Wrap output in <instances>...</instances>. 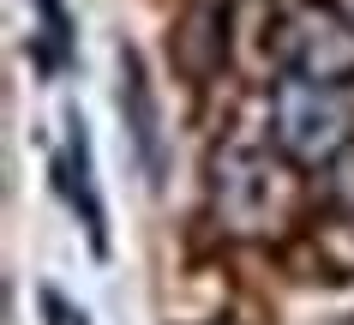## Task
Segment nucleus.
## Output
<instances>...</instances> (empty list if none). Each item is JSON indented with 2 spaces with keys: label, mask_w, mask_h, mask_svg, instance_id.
I'll return each instance as SVG.
<instances>
[{
  "label": "nucleus",
  "mask_w": 354,
  "mask_h": 325,
  "mask_svg": "<svg viewBox=\"0 0 354 325\" xmlns=\"http://www.w3.org/2000/svg\"><path fill=\"white\" fill-rule=\"evenodd\" d=\"M270 145L295 169H330L354 145V96L348 85L277 78L270 91Z\"/></svg>",
  "instance_id": "f03ea898"
},
{
  "label": "nucleus",
  "mask_w": 354,
  "mask_h": 325,
  "mask_svg": "<svg viewBox=\"0 0 354 325\" xmlns=\"http://www.w3.org/2000/svg\"><path fill=\"white\" fill-rule=\"evenodd\" d=\"M210 211L228 235L270 241L300 217V169L277 145H223L210 157Z\"/></svg>",
  "instance_id": "f257e3e1"
},
{
  "label": "nucleus",
  "mask_w": 354,
  "mask_h": 325,
  "mask_svg": "<svg viewBox=\"0 0 354 325\" xmlns=\"http://www.w3.org/2000/svg\"><path fill=\"white\" fill-rule=\"evenodd\" d=\"M42 313H48V319H42V325H91V319H84V313H73V307L60 301L55 289H48V295H42Z\"/></svg>",
  "instance_id": "423d86ee"
},
{
  "label": "nucleus",
  "mask_w": 354,
  "mask_h": 325,
  "mask_svg": "<svg viewBox=\"0 0 354 325\" xmlns=\"http://www.w3.org/2000/svg\"><path fill=\"white\" fill-rule=\"evenodd\" d=\"M330 6H336V12H342V19L354 24V0H330Z\"/></svg>",
  "instance_id": "0eeeda50"
},
{
  "label": "nucleus",
  "mask_w": 354,
  "mask_h": 325,
  "mask_svg": "<svg viewBox=\"0 0 354 325\" xmlns=\"http://www.w3.org/2000/svg\"><path fill=\"white\" fill-rule=\"evenodd\" d=\"M336 325H354V313H348V319H336Z\"/></svg>",
  "instance_id": "6e6552de"
},
{
  "label": "nucleus",
  "mask_w": 354,
  "mask_h": 325,
  "mask_svg": "<svg viewBox=\"0 0 354 325\" xmlns=\"http://www.w3.org/2000/svg\"><path fill=\"white\" fill-rule=\"evenodd\" d=\"M84 157H91V151H84V133H78V121H73V133H66V169H73V163H78V175H84V169H91V163H84ZM78 187H84V199H91L96 247H102V211H96V193H91V181H78Z\"/></svg>",
  "instance_id": "39448f33"
},
{
  "label": "nucleus",
  "mask_w": 354,
  "mask_h": 325,
  "mask_svg": "<svg viewBox=\"0 0 354 325\" xmlns=\"http://www.w3.org/2000/svg\"><path fill=\"white\" fill-rule=\"evenodd\" d=\"M277 60L288 78H313V85H354V24L336 12L330 0L282 12L277 30Z\"/></svg>",
  "instance_id": "7ed1b4c3"
},
{
  "label": "nucleus",
  "mask_w": 354,
  "mask_h": 325,
  "mask_svg": "<svg viewBox=\"0 0 354 325\" xmlns=\"http://www.w3.org/2000/svg\"><path fill=\"white\" fill-rule=\"evenodd\" d=\"M120 103H132V133H138V145H145L150 169H156V109H150V91H145V67H138V55L132 49H120Z\"/></svg>",
  "instance_id": "20e7f679"
}]
</instances>
